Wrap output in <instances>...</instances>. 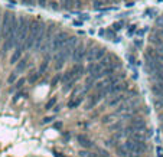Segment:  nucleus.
<instances>
[{
    "label": "nucleus",
    "instance_id": "3",
    "mask_svg": "<svg viewBox=\"0 0 163 157\" xmlns=\"http://www.w3.org/2000/svg\"><path fill=\"white\" fill-rule=\"evenodd\" d=\"M85 55H87V46L81 42V43H78V45L74 48V52H72V56H71V58L78 64V62H81L82 59L85 58Z\"/></svg>",
    "mask_w": 163,
    "mask_h": 157
},
{
    "label": "nucleus",
    "instance_id": "6",
    "mask_svg": "<svg viewBox=\"0 0 163 157\" xmlns=\"http://www.w3.org/2000/svg\"><path fill=\"white\" fill-rule=\"evenodd\" d=\"M78 143L81 144L84 149H91V147H94V143H93L91 140L88 139L87 136H84V134L78 136Z\"/></svg>",
    "mask_w": 163,
    "mask_h": 157
},
{
    "label": "nucleus",
    "instance_id": "4",
    "mask_svg": "<svg viewBox=\"0 0 163 157\" xmlns=\"http://www.w3.org/2000/svg\"><path fill=\"white\" fill-rule=\"evenodd\" d=\"M114 32H115L114 29H100V30H98V35L101 36V37H107L108 40L117 42V40H118V37L115 36Z\"/></svg>",
    "mask_w": 163,
    "mask_h": 157
},
{
    "label": "nucleus",
    "instance_id": "7",
    "mask_svg": "<svg viewBox=\"0 0 163 157\" xmlns=\"http://www.w3.org/2000/svg\"><path fill=\"white\" fill-rule=\"evenodd\" d=\"M130 125L133 128H136V130H144L146 128V122L143 121V120H140V118H133Z\"/></svg>",
    "mask_w": 163,
    "mask_h": 157
},
{
    "label": "nucleus",
    "instance_id": "15",
    "mask_svg": "<svg viewBox=\"0 0 163 157\" xmlns=\"http://www.w3.org/2000/svg\"><path fill=\"white\" fill-rule=\"evenodd\" d=\"M55 104H56V98H51L48 103H46L45 108H46V110H52V108H55Z\"/></svg>",
    "mask_w": 163,
    "mask_h": 157
},
{
    "label": "nucleus",
    "instance_id": "27",
    "mask_svg": "<svg viewBox=\"0 0 163 157\" xmlns=\"http://www.w3.org/2000/svg\"><path fill=\"white\" fill-rule=\"evenodd\" d=\"M107 146H108V147H117V146H118V144H117V141H113V140H108V141H107Z\"/></svg>",
    "mask_w": 163,
    "mask_h": 157
},
{
    "label": "nucleus",
    "instance_id": "37",
    "mask_svg": "<svg viewBox=\"0 0 163 157\" xmlns=\"http://www.w3.org/2000/svg\"><path fill=\"white\" fill-rule=\"evenodd\" d=\"M62 157H64V156H62Z\"/></svg>",
    "mask_w": 163,
    "mask_h": 157
},
{
    "label": "nucleus",
    "instance_id": "22",
    "mask_svg": "<svg viewBox=\"0 0 163 157\" xmlns=\"http://www.w3.org/2000/svg\"><path fill=\"white\" fill-rule=\"evenodd\" d=\"M38 4H39L41 7H46L49 3H48V0H38Z\"/></svg>",
    "mask_w": 163,
    "mask_h": 157
},
{
    "label": "nucleus",
    "instance_id": "26",
    "mask_svg": "<svg viewBox=\"0 0 163 157\" xmlns=\"http://www.w3.org/2000/svg\"><path fill=\"white\" fill-rule=\"evenodd\" d=\"M53 120H55V117H45L42 122H43V124H49V122H52Z\"/></svg>",
    "mask_w": 163,
    "mask_h": 157
},
{
    "label": "nucleus",
    "instance_id": "23",
    "mask_svg": "<svg viewBox=\"0 0 163 157\" xmlns=\"http://www.w3.org/2000/svg\"><path fill=\"white\" fill-rule=\"evenodd\" d=\"M147 32V29L146 28H144V29H142V30H137V32H136V35L139 36V37H143V36H144V33H146Z\"/></svg>",
    "mask_w": 163,
    "mask_h": 157
},
{
    "label": "nucleus",
    "instance_id": "13",
    "mask_svg": "<svg viewBox=\"0 0 163 157\" xmlns=\"http://www.w3.org/2000/svg\"><path fill=\"white\" fill-rule=\"evenodd\" d=\"M26 66H28V59H22V61H19V65H17V68H16V72L25 71L26 69Z\"/></svg>",
    "mask_w": 163,
    "mask_h": 157
},
{
    "label": "nucleus",
    "instance_id": "14",
    "mask_svg": "<svg viewBox=\"0 0 163 157\" xmlns=\"http://www.w3.org/2000/svg\"><path fill=\"white\" fill-rule=\"evenodd\" d=\"M123 26H124V20H118V22H114V23L111 25V29L120 30V29H123Z\"/></svg>",
    "mask_w": 163,
    "mask_h": 157
},
{
    "label": "nucleus",
    "instance_id": "33",
    "mask_svg": "<svg viewBox=\"0 0 163 157\" xmlns=\"http://www.w3.org/2000/svg\"><path fill=\"white\" fill-rule=\"evenodd\" d=\"M20 97H23V94H20V92H19V94H17L16 97H15V100H13V101L16 103V101H17V100H19V98H20Z\"/></svg>",
    "mask_w": 163,
    "mask_h": 157
},
{
    "label": "nucleus",
    "instance_id": "19",
    "mask_svg": "<svg viewBox=\"0 0 163 157\" xmlns=\"http://www.w3.org/2000/svg\"><path fill=\"white\" fill-rule=\"evenodd\" d=\"M16 74H17V72H13V74L9 76V79H7V82H9V84H13V82L16 81V76H17Z\"/></svg>",
    "mask_w": 163,
    "mask_h": 157
},
{
    "label": "nucleus",
    "instance_id": "34",
    "mask_svg": "<svg viewBox=\"0 0 163 157\" xmlns=\"http://www.w3.org/2000/svg\"><path fill=\"white\" fill-rule=\"evenodd\" d=\"M55 127H56V128H61V127H62V124H61V122H58V124H55Z\"/></svg>",
    "mask_w": 163,
    "mask_h": 157
},
{
    "label": "nucleus",
    "instance_id": "9",
    "mask_svg": "<svg viewBox=\"0 0 163 157\" xmlns=\"http://www.w3.org/2000/svg\"><path fill=\"white\" fill-rule=\"evenodd\" d=\"M22 52L23 51H20L19 48H16V51L12 53V56H10V64H17L19 59H20V56H22Z\"/></svg>",
    "mask_w": 163,
    "mask_h": 157
},
{
    "label": "nucleus",
    "instance_id": "25",
    "mask_svg": "<svg viewBox=\"0 0 163 157\" xmlns=\"http://www.w3.org/2000/svg\"><path fill=\"white\" fill-rule=\"evenodd\" d=\"M22 85H25V79H19V81H17V84L15 85V88H13V91H15L16 88H20Z\"/></svg>",
    "mask_w": 163,
    "mask_h": 157
},
{
    "label": "nucleus",
    "instance_id": "16",
    "mask_svg": "<svg viewBox=\"0 0 163 157\" xmlns=\"http://www.w3.org/2000/svg\"><path fill=\"white\" fill-rule=\"evenodd\" d=\"M123 100H124V95H120V97H117V98H114V100L108 101V105H110V107H113V105L118 104V103H120V101H123Z\"/></svg>",
    "mask_w": 163,
    "mask_h": 157
},
{
    "label": "nucleus",
    "instance_id": "8",
    "mask_svg": "<svg viewBox=\"0 0 163 157\" xmlns=\"http://www.w3.org/2000/svg\"><path fill=\"white\" fill-rule=\"evenodd\" d=\"M105 55H107V49H105V48H98L97 51L94 52V61H100V59H102Z\"/></svg>",
    "mask_w": 163,
    "mask_h": 157
},
{
    "label": "nucleus",
    "instance_id": "28",
    "mask_svg": "<svg viewBox=\"0 0 163 157\" xmlns=\"http://www.w3.org/2000/svg\"><path fill=\"white\" fill-rule=\"evenodd\" d=\"M134 32H136V26L133 25L130 29H129V33H127V35H129V36H133V35H134Z\"/></svg>",
    "mask_w": 163,
    "mask_h": 157
},
{
    "label": "nucleus",
    "instance_id": "36",
    "mask_svg": "<svg viewBox=\"0 0 163 157\" xmlns=\"http://www.w3.org/2000/svg\"><path fill=\"white\" fill-rule=\"evenodd\" d=\"M157 3H163V0H157Z\"/></svg>",
    "mask_w": 163,
    "mask_h": 157
},
{
    "label": "nucleus",
    "instance_id": "10",
    "mask_svg": "<svg viewBox=\"0 0 163 157\" xmlns=\"http://www.w3.org/2000/svg\"><path fill=\"white\" fill-rule=\"evenodd\" d=\"M62 7L66 9V10H72V7L75 6V0H59Z\"/></svg>",
    "mask_w": 163,
    "mask_h": 157
},
{
    "label": "nucleus",
    "instance_id": "18",
    "mask_svg": "<svg viewBox=\"0 0 163 157\" xmlns=\"http://www.w3.org/2000/svg\"><path fill=\"white\" fill-rule=\"evenodd\" d=\"M48 64H49L48 61H43V62H42V65H41V68H39V74H42L43 71L48 68Z\"/></svg>",
    "mask_w": 163,
    "mask_h": 157
},
{
    "label": "nucleus",
    "instance_id": "20",
    "mask_svg": "<svg viewBox=\"0 0 163 157\" xmlns=\"http://www.w3.org/2000/svg\"><path fill=\"white\" fill-rule=\"evenodd\" d=\"M61 79H62V76H61V75H56V76L52 79V87H55V85H56V84H58Z\"/></svg>",
    "mask_w": 163,
    "mask_h": 157
},
{
    "label": "nucleus",
    "instance_id": "12",
    "mask_svg": "<svg viewBox=\"0 0 163 157\" xmlns=\"http://www.w3.org/2000/svg\"><path fill=\"white\" fill-rule=\"evenodd\" d=\"M71 71H72V74H74L75 76H78V75H82V74H84V66L80 65V64H77Z\"/></svg>",
    "mask_w": 163,
    "mask_h": 157
},
{
    "label": "nucleus",
    "instance_id": "11",
    "mask_svg": "<svg viewBox=\"0 0 163 157\" xmlns=\"http://www.w3.org/2000/svg\"><path fill=\"white\" fill-rule=\"evenodd\" d=\"M82 103V97H78V98H74L68 103V108H77L78 105H81Z\"/></svg>",
    "mask_w": 163,
    "mask_h": 157
},
{
    "label": "nucleus",
    "instance_id": "21",
    "mask_svg": "<svg viewBox=\"0 0 163 157\" xmlns=\"http://www.w3.org/2000/svg\"><path fill=\"white\" fill-rule=\"evenodd\" d=\"M48 6H49V7H51V9H52V10H58V9H59V6H58V3H55V1H51V3H49Z\"/></svg>",
    "mask_w": 163,
    "mask_h": 157
},
{
    "label": "nucleus",
    "instance_id": "1",
    "mask_svg": "<svg viewBox=\"0 0 163 157\" xmlns=\"http://www.w3.org/2000/svg\"><path fill=\"white\" fill-rule=\"evenodd\" d=\"M68 40H69V35L66 32L55 33V36L52 37V52H58L59 49H62Z\"/></svg>",
    "mask_w": 163,
    "mask_h": 157
},
{
    "label": "nucleus",
    "instance_id": "35",
    "mask_svg": "<svg viewBox=\"0 0 163 157\" xmlns=\"http://www.w3.org/2000/svg\"><path fill=\"white\" fill-rule=\"evenodd\" d=\"M88 157H100V156H98V154H90Z\"/></svg>",
    "mask_w": 163,
    "mask_h": 157
},
{
    "label": "nucleus",
    "instance_id": "2",
    "mask_svg": "<svg viewBox=\"0 0 163 157\" xmlns=\"http://www.w3.org/2000/svg\"><path fill=\"white\" fill-rule=\"evenodd\" d=\"M124 146L130 151L136 153V154H143L147 150V146H146V143H144V140H127L124 143Z\"/></svg>",
    "mask_w": 163,
    "mask_h": 157
},
{
    "label": "nucleus",
    "instance_id": "30",
    "mask_svg": "<svg viewBox=\"0 0 163 157\" xmlns=\"http://www.w3.org/2000/svg\"><path fill=\"white\" fill-rule=\"evenodd\" d=\"M127 59L130 61V64H136V59H134V56H133V55H127Z\"/></svg>",
    "mask_w": 163,
    "mask_h": 157
},
{
    "label": "nucleus",
    "instance_id": "29",
    "mask_svg": "<svg viewBox=\"0 0 163 157\" xmlns=\"http://www.w3.org/2000/svg\"><path fill=\"white\" fill-rule=\"evenodd\" d=\"M38 78H39V75H32V76L29 78V81L33 84V82H36V81H38Z\"/></svg>",
    "mask_w": 163,
    "mask_h": 157
},
{
    "label": "nucleus",
    "instance_id": "32",
    "mask_svg": "<svg viewBox=\"0 0 163 157\" xmlns=\"http://www.w3.org/2000/svg\"><path fill=\"white\" fill-rule=\"evenodd\" d=\"M80 19H82V20H88L90 16H88V15H80Z\"/></svg>",
    "mask_w": 163,
    "mask_h": 157
},
{
    "label": "nucleus",
    "instance_id": "5",
    "mask_svg": "<svg viewBox=\"0 0 163 157\" xmlns=\"http://www.w3.org/2000/svg\"><path fill=\"white\" fill-rule=\"evenodd\" d=\"M104 69V66L101 65V64H90L88 65V68H87V72L88 74H91V75H97V74H101V71Z\"/></svg>",
    "mask_w": 163,
    "mask_h": 157
},
{
    "label": "nucleus",
    "instance_id": "24",
    "mask_svg": "<svg viewBox=\"0 0 163 157\" xmlns=\"http://www.w3.org/2000/svg\"><path fill=\"white\" fill-rule=\"evenodd\" d=\"M72 25H74V26H80V28H82V26H84V22H82L81 19H80V20H74Z\"/></svg>",
    "mask_w": 163,
    "mask_h": 157
},
{
    "label": "nucleus",
    "instance_id": "31",
    "mask_svg": "<svg viewBox=\"0 0 163 157\" xmlns=\"http://www.w3.org/2000/svg\"><path fill=\"white\" fill-rule=\"evenodd\" d=\"M157 156L163 157V149H162V147H157Z\"/></svg>",
    "mask_w": 163,
    "mask_h": 157
},
{
    "label": "nucleus",
    "instance_id": "17",
    "mask_svg": "<svg viewBox=\"0 0 163 157\" xmlns=\"http://www.w3.org/2000/svg\"><path fill=\"white\" fill-rule=\"evenodd\" d=\"M97 154L100 157H110L108 151H107V150H104V149H98V150H97Z\"/></svg>",
    "mask_w": 163,
    "mask_h": 157
}]
</instances>
